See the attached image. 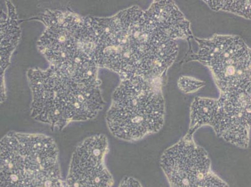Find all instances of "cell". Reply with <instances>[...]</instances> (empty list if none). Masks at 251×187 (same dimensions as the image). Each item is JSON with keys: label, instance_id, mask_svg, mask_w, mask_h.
I'll list each match as a JSON object with an SVG mask.
<instances>
[{"label": "cell", "instance_id": "14", "mask_svg": "<svg viewBox=\"0 0 251 187\" xmlns=\"http://www.w3.org/2000/svg\"><path fill=\"white\" fill-rule=\"evenodd\" d=\"M205 84V82L192 77L181 76L178 80V87L186 94L195 93L204 86Z\"/></svg>", "mask_w": 251, "mask_h": 187}, {"label": "cell", "instance_id": "12", "mask_svg": "<svg viewBox=\"0 0 251 187\" xmlns=\"http://www.w3.org/2000/svg\"><path fill=\"white\" fill-rule=\"evenodd\" d=\"M217 109V100L197 97L191 107L190 126L188 132L193 136L195 132L204 125H213Z\"/></svg>", "mask_w": 251, "mask_h": 187}, {"label": "cell", "instance_id": "8", "mask_svg": "<svg viewBox=\"0 0 251 187\" xmlns=\"http://www.w3.org/2000/svg\"><path fill=\"white\" fill-rule=\"evenodd\" d=\"M109 150L108 139L104 134L84 139L72 153L65 187H113V175L106 164Z\"/></svg>", "mask_w": 251, "mask_h": 187}, {"label": "cell", "instance_id": "1", "mask_svg": "<svg viewBox=\"0 0 251 187\" xmlns=\"http://www.w3.org/2000/svg\"><path fill=\"white\" fill-rule=\"evenodd\" d=\"M86 19L98 67L117 73L122 79H161L176 58V41L156 28L138 6L110 17Z\"/></svg>", "mask_w": 251, "mask_h": 187}, {"label": "cell", "instance_id": "3", "mask_svg": "<svg viewBox=\"0 0 251 187\" xmlns=\"http://www.w3.org/2000/svg\"><path fill=\"white\" fill-rule=\"evenodd\" d=\"M0 187H65L55 140L46 134L17 131L2 137Z\"/></svg>", "mask_w": 251, "mask_h": 187}, {"label": "cell", "instance_id": "10", "mask_svg": "<svg viewBox=\"0 0 251 187\" xmlns=\"http://www.w3.org/2000/svg\"><path fill=\"white\" fill-rule=\"evenodd\" d=\"M6 11L0 10V104L6 99L4 74L21 40V22L14 4L6 1Z\"/></svg>", "mask_w": 251, "mask_h": 187}, {"label": "cell", "instance_id": "2", "mask_svg": "<svg viewBox=\"0 0 251 187\" xmlns=\"http://www.w3.org/2000/svg\"><path fill=\"white\" fill-rule=\"evenodd\" d=\"M31 92L30 116L62 131L74 122L94 119L103 109L101 81L76 78L51 66L26 72Z\"/></svg>", "mask_w": 251, "mask_h": 187}, {"label": "cell", "instance_id": "4", "mask_svg": "<svg viewBox=\"0 0 251 187\" xmlns=\"http://www.w3.org/2000/svg\"><path fill=\"white\" fill-rule=\"evenodd\" d=\"M33 19L44 24L36 47L50 66L76 78L99 79L86 17L69 8L47 9Z\"/></svg>", "mask_w": 251, "mask_h": 187}, {"label": "cell", "instance_id": "13", "mask_svg": "<svg viewBox=\"0 0 251 187\" xmlns=\"http://www.w3.org/2000/svg\"><path fill=\"white\" fill-rule=\"evenodd\" d=\"M205 2L214 10L229 11L248 19L251 18L250 1H206Z\"/></svg>", "mask_w": 251, "mask_h": 187}, {"label": "cell", "instance_id": "11", "mask_svg": "<svg viewBox=\"0 0 251 187\" xmlns=\"http://www.w3.org/2000/svg\"><path fill=\"white\" fill-rule=\"evenodd\" d=\"M145 13L156 28L171 40L192 38L190 23L174 2L155 1Z\"/></svg>", "mask_w": 251, "mask_h": 187}, {"label": "cell", "instance_id": "6", "mask_svg": "<svg viewBox=\"0 0 251 187\" xmlns=\"http://www.w3.org/2000/svg\"><path fill=\"white\" fill-rule=\"evenodd\" d=\"M196 40L199 49L191 59L209 68L221 93L251 89V49L241 38L214 35Z\"/></svg>", "mask_w": 251, "mask_h": 187}, {"label": "cell", "instance_id": "7", "mask_svg": "<svg viewBox=\"0 0 251 187\" xmlns=\"http://www.w3.org/2000/svg\"><path fill=\"white\" fill-rule=\"evenodd\" d=\"M159 164L170 187H229L214 172L206 150L188 134L164 150Z\"/></svg>", "mask_w": 251, "mask_h": 187}, {"label": "cell", "instance_id": "9", "mask_svg": "<svg viewBox=\"0 0 251 187\" xmlns=\"http://www.w3.org/2000/svg\"><path fill=\"white\" fill-rule=\"evenodd\" d=\"M211 127L226 142L247 149L250 140L251 89L221 93Z\"/></svg>", "mask_w": 251, "mask_h": 187}, {"label": "cell", "instance_id": "15", "mask_svg": "<svg viewBox=\"0 0 251 187\" xmlns=\"http://www.w3.org/2000/svg\"><path fill=\"white\" fill-rule=\"evenodd\" d=\"M118 187H143L138 180L133 177H126Z\"/></svg>", "mask_w": 251, "mask_h": 187}, {"label": "cell", "instance_id": "5", "mask_svg": "<svg viewBox=\"0 0 251 187\" xmlns=\"http://www.w3.org/2000/svg\"><path fill=\"white\" fill-rule=\"evenodd\" d=\"M161 79H122L112 95L106 122L116 138L134 142L157 133L165 119Z\"/></svg>", "mask_w": 251, "mask_h": 187}]
</instances>
